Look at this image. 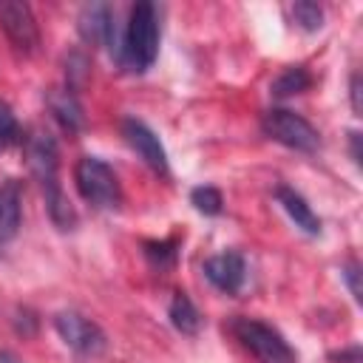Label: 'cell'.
Wrapping results in <instances>:
<instances>
[{
	"mask_svg": "<svg viewBox=\"0 0 363 363\" xmlns=\"http://www.w3.org/2000/svg\"><path fill=\"white\" fill-rule=\"evenodd\" d=\"M349 142H352V159H354V164H360V133L352 130L349 133Z\"/></svg>",
	"mask_w": 363,
	"mask_h": 363,
	"instance_id": "7402d4cb",
	"label": "cell"
},
{
	"mask_svg": "<svg viewBox=\"0 0 363 363\" xmlns=\"http://www.w3.org/2000/svg\"><path fill=\"white\" fill-rule=\"evenodd\" d=\"M26 162H28V170L34 173V179L40 182L43 187V196H45V207H48V216L51 221L60 227V230H71L77 224V213L71 207V201L65 199L62 187H60V176H57V142L48 130H31L26 136Z\"/></svg>",
	"mask_w": 363,
	"mask_h": 363,
	"instance_id": "6da1fadb",
	"label": "cell"
},
{
	"mask_svg": "<svg viewBox=\"0 0 363 363\" xmlns=\"http://www.w3.org/2000/svg\"><path fill=\"white\" fill-rule=\"evenodd\" d=\"M343 281H346V286H349V292H352V298L360 303L363 301V289H360V267H357V261H349L346 267H343Z\"/></svg>",
	"mask_w": 363,
	"mask_h": 363,
	"instance_id": "ffe728a7",
	"label": "cell"
},
{
	"mask_svg": "<svg viewBox=\"0 0 363 363\" xmlns=\"http://www.w3.org/2000/svg\"><path fill=\"white\" fill-rule=\"evenodd\" d=\"M275 199H278V204L286 210V216L295 221V227H301L306 235H318L320 233V218L312 213V207L306 204V199L301 196V193H295L292 187H278L275 190Z\"/></svg>",
	"mask_w": 363,
	"mask_h": 363,
	"instance_id": "7c38bea8",
	"label": "cell"
},
{
	"mask_svg": "<svg viewBox=\"0 0 363 363\" xmlns=\"http://www.w3.org/2000/svg\"><path fill=\"white\" fill-rule=\"evenodd\" d=\"M20 216H23V190L14 179H9L0 184V244L17 235Z\"/></svg>",
	"mask_w": 363,
	"mask_h": 363,
	"instance_id": "8fae6325",
	"label": "cell"
},
{
	"mask_svg": "<svg viewBox=\"0 0 363 363\" xmlns=\"http://www.w3.org/2000/svg\"><path fill=\"white\" fill-rule=\"evenodd\" d=\"M0 26L6 31V37L11 40L14 51H20L23 57L37 54L40 48V28L37 20L31 14V9L20 0H3L0 3Z\"/></svg>",
	"mask_w": 363,
	"mask_h": 363,
	"instance_id": "52a82bcc",
	"label": "cell"
},
{
	"mask_svg": "<svg viewBox=\"0 0 363 363\" xmlns=\"http://www.w3.org/2000/svg\"><path fill=\"white\" fill-rule=\"evenodd\" d=\"M54 329L62 337V343L79 357H96L105 352V332L79 312H60L54 318Z\"/></svg>",
	"mask_w": 363,
	"mask_h": 363,
	"instance_id": "8992f818",
	"label": "cell"
},
{
	"mask_svg": "<svg viewBox=\"0 0 363 363\" xmlns=\"http://www.w3.org/2000/svg\"><path fill=\"white\" fill-rule=\"evenodd\" d=\"M48 108L54 113V119L68 130H79L82 128V105L77 99V94L71 88H60V91H51L48 94Z\"/></svg>",
	"mask_w": 363,
	"mask_h": 363,
	"instance_id": "4fadbf2b",
	"label": "cell"
},
{
	"mask_svg": "<svg viewBox=\"0 0 363 363\" xmlns=\"http://www.w3.org/2000/svg\"><path fill=\"white\" fill-rule=\"evenodd\" d=\"M261 130L278 142V145H286L292 150H301V153H315L320 147V136L318 130L295 111H286V108H272L264 113L261 119Z\"/></svg>",
	"mask_w": 363,
	"mask_h": 363,
	"instance_id": "5b68a950",
	"label": "cell"
},
{
	"mask_svg": "<svg viewBox=\"0 0 363 363\" xmlns=\"http://www.w3.org/2000/svg\"><path fill=\"white\" fill-rule=\"evenodd\" d=\"M309 85H312L309 71H306V68H301V65H292V68H286V71H284V74H281V77L272 82V96L286 99V96L303 94Z\"/></svg>",
	"mask_w": 363,
	"mask_h": 363,
	"instance_id": "9a60e30c",
	"label": "cell"
},
{
	"mask_svg": "<svg viewBox=\"0 0 363 363\" xmlns=\"http://www.w3.org/2000/svg\"><path fill=\"white\" fill-rule=\"evenodd\" d=\"M360 74H352V82H349V96H352V111H354V116H360V111H363V102H360Z\"/></svg>",
	"mask_w": 363,
	"mask_h": 363,
	"instance_id": "44dd1931",
	"label": "cell"
},
{
	"mask_svg": "<svg viewBox=\"0 0 363 363\" xmlns=\"http://www.w3.org/2000/svg\"><path fill=\"white\" fill-rule=\"evenodd\" d=\"M167 315H170V323H173L182 335H196L199 326H201V315H199L196 303H193L184 292H176V295H173Z\"/></svg>",
	"mask_w": 363,
	"mask_h": 363,
	"instance_id": "5bb4252c",
	"label": "cell"
},
{
	"mask_svg": "<svg viewBox=\"0 0 363 363\" xmlns=\"http://www.w3.org/2000/svg\"><path fill=\"white\" fill-rule=\"evenodd\" d=\"M122 136L128 139V145L139 153V159H142L150 170H156V173H162V176L167 173V153H164L159 136H156L145 122H139V119H125V122H122Z\"/></svg>",
	"mask_w": 363,
	"mask_h": 363,
	"instance_id": "9c48e42d",
	"label": "cell"
},
{
	"mask_svg": "<svg viewBox=\"0 0 363 363\" xmlns=\"http://www.w3.org/2000/svg\"><path fill=\"white\" fill-rule=\"evenodd\" d=\"M74 182L79 196L99 210H113L122 201V187L116 173L111 170V164H105L96 156H82L74 167Z\"/></svg>",
	"mask_w": 363,
	"mask_h": 363,
	"instance_id": "3957f363",
	"label": "cell"
},
{
	"mask_svg": "<svg viewBox=\"0 0 363 363\" xmlns=\"http://www.w3.org/2000/svg\"><path fill=\"white\" fill-rule=\"evenodd\" d=\"M77 28H79V37L88 45H105L111 51V57L119 62V34H116V23H113L111 6H105V3L82 6Z\"/></svg>",
	"mask_w": 363,
	"mask_h": 363,
	"instance_id": "ba28073f",
	"label": "cell"
},
{
	"mask_svg": "<svg viewBox=\"0 0 363 363\" xmlns=\"http://www.w3.org/2000/svg\"><path fill=\"white\" fill-rule=\"evenodd\" d=\"M235 340L258 360V363H295V352L292 346L284 340V335L261 320L252 318H235L230 323Z\"/></svg>",
	"mask_w": 363,
	"mask_h": 363,
	"instance_id": "277c9868",
	"label": "cell"
},
{
	"mask_svg": "<svg viewBox=\"0 0 363 363\" xmlns=\"http://www.w3.org/2000/svg\"><path fill=\"white\" fill-rule=\"evenodd\" d=\"M145 258L159 272L162 269H170L176 264V241H147L145 244Z\"/></svg>",
	"mask_w": 363,
	"mask_h": 363,
	"instance_id": "2e32d148",
	"label": "cell"
},
{
	"mask_svg": "<svg viewBox=\"0 0 363 363\" xmlns=\"http://www.w3.org/2000/svg\"><path fill=\"white\" fill-rule=\"evenodd\" d=\"M0 363H20V360L11 352H0Z\"/></svg>",
	"mask_w": 363,
	"mask_h": 363,
	"instance_id": "603a6c76",
	"label": "cell"
},
{
	"mask_svg": "<svg viewBox=\"0 0 363 363\" xmlns=\"http://www.w3.org/2000/svg\"><path fill=\"white\" fill-rule=\"evenodd\" d=\"M292 17L295 23L303 28V31H318L323 26V9L318 3H309V0H301L292 6Z\"/></svg>",
	"mask_w": 363,
	"mask_h": 363,
	"instance_id": "ac0fdd59",
	"label": "cell"
},
{
	"mask_svg": "<svg viewBox=\"0 0 363 363\" xmlns=\"http://www.w3.org/2000/svg\"><path fill=\"white\" fill-rule=\"evenodd\" d=\"M17 136H20L17 116H14V113H11V108L0 99V145L6 147V145H11V142H17Z\"/></svg>",
	"mask_w": 363,
	"mask_h": 363,
	"instance_id": "d6986e66",
	"label": "cell"
},
{
	"mask_svg": "<svg viewBox=\"0 0 363 363\" xmlns=\"http://www.w3.org/2000/svg\"><path fill=\"white\" fill-rule=\"evenodd\" d=\"M190 201H193V207H196L199 213H204V216H218V213H221V204H224L221 193H218L216 187H210V184L196 187V190L190 193Z\"/></svg>",
	"mask_w": 363,
	"mask_h": 363,
	"instance_id": "e0dca14e",
	"label": "cell"
},
{
	"mask_svg": "<svg viewBox=\"0 0 363 363\" xmlns=\"http://www.w3.org/2000/svg\"><path fill=\"white\" fill-rule=\"evenodd\" d=\"M204 275L207 281L227 292V295H235L247 278V264H244V255L241 252H218L213 258L204 261Z\"/></svg>",
	"mask_w": 363,
	"mask_h": 363,
	"instance_id": "30bf717a",
	"label": "cell"
},
{
	"mask_svg": "<svg viewBox=\"0 0 363 363\" xmlns=\"http://www.w3.org/2000/svg\"><path fill=\"white\" fill-rule=\"evenodd\" d=\"M159 54V23L156 6L142 0L130 9L125 34L119 37V65L130 71H147Z\"/></svg>",
	"mask_w": 363,
	"mask_h": 363,
	"instance_id": "7a4b0ae2",
	"label": "cell"
}]
</instances>
